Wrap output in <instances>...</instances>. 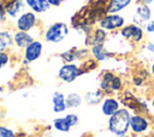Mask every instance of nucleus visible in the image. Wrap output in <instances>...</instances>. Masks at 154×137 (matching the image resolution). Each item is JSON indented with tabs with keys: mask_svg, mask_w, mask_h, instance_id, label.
Here are the masks:
<instances>
[{
	"mask_svg": "<svg viewBox=\"0 0 154 137\" xmlns=\"http://www.w3.org/2000/svg\"><path fill=\"white\" fill-rule=\"evenodd\" d=\"M132 112L126 107H120L114 114L107 118V131L114 137L126 136L130 127V118Z\"/></svg>",
	"mask_w": 154,
	"mask_h": 137,
	"instance_id": "1",
	"label": "nucleus"
},
{
	"mask_svg": "<svg viewBox=\"0 0 154 137\" xmlns=\"http://www.w3.org/2000/svg\"><path fill=\"white\" fill-rule=\"evenodd\" d=\"M70 34V26L64 22H54L51 23L43 31L42 38L46 43L59 44L64 42Z\"/></svg>",
	"mask_w": 154,
	"mask_h": 137,
	"instance_id": "2",
	"label": "nucleus"
},
{
	"mask_svg": "<svg viewBox=\"0 0 154 137\" xmlns=\"http://www.w3.org/2000/svg\"><path fill=\"white\" fill-rule=\"evenodd\" d=\"M126 23V17L123 13H105L97 19L96 26L112 34L119 31Z\"/></svg>",
	"mask_w": 154,
	"mask_h": 137,
	"instance_id": "3",
	"label": "nucleus"
},
{
	"mask_svg": "<svg viewBox=\"0 0 154 137\" xmlns=\"http://www.w3.org/2000/svg\"><path fill=\"white\" fill-rule=\"evenodd\" d=\"M150 127H152V119L149 115L141 113L131 114L130 127H129V132L131 133V137L147 135L150 131Z\"/></svg>",
	"mask_w": 154,
	"mask_h": 137,
	"instance_id": "4",
	"label": "nucleus"
},
{
	"mask_svg": "<svg viewBox=\"0 0 154 137\" xmlns=\"http://www.w3.org/2000/svg\"><path fill=\"white\" fill-rule=\"evenodd\" d=\"M82 75H84V72L78 62H63L57 72V77L66 84L73 83Z\"/></svg>",
	"mask_w": 154,
	"mask_h": 137,
	"instance_id": "5",
	"label": "nucleus"
},
{
	"mask_svg": "<svg viewBox=\"0 0 154 137\" xmlns=\"http://www.w3.org/2000/svg\"><path fill=\"white\" fill-rule=\"evenodd\" d=\"M38 24H40V19L37 17V14L30 10H26L25 12H23L13 22L14 30L25 31V32H31V31L36 30Z\"/></svg>",
	"mask_w": 154,
	"mask_h": 137,
	"instance_id": "6",
	"label": "nucleus"
},
{
	"mask_svg": "<svg viewBox=\"0 0 154 137\" xmlns=\"http://www.w3.org/2000/svg\"><path fill=\"white\" fill-rule=\"evenodd\" d=\"M119 35L129 41L130 43L132 44H138V43H142L144 41V37H146V31H144V28L141 26V25H137L132 22L130 23H126L119 31Z\"/></svg>",
	"mask_w": 154,
	"mask_h": 137,
	"instance_id": "7",
	"label": "nucleus"
},
{
	"mask_svg": "<svg viewBox=\"0 0 154 137\" xmlns=\"http://www.w3.org/2000/svg\"><path fill=\"white\" fill-rule=\"evenodd\" d=\"M45 50V42L43 40L35 38L30 44H28L23 50H22V64L23 65H29L31 62L37 61Z\"/></svg>",
	"mask_w": 154,
	"mask_h": 137,
	"instance_id": "8",
	"label": "nucleus"
},
{
	"mask_svg": "<svg viewBox=\"0 0 154 137\" xmlns=\"http://www.w3.org/2000/svg\"><path fill=\"white\" fill-rule=\"evenodd\" d=\"M153 14H154V12L150 6L141 4V2H136L135 8L131 14V22L137 25L144 26L147 24V22H149L154 17Z\"/></svg>",
	"mask_w": 154,
	"mask_h": 137,
	"instance_id": "9",
	"label": "nucleus"
},
{
	"mask_svg": "<svg viewBox=\"0 0 154 137\" xmlns=\"http://www.w3.org/2000/svg\"><path fill=\"white\" fill-rule=\"evenodd\" d=\"M5 5V10H6V14L8 20H11L12 23L23 13L25 12L26 5L24 2V0H5L4 1Z\"/></svg>",
	"mask_w": 154,
	"mask_h": 137,
	"instance_id": "10",
	"label": "nucleus"
},
{
	"mask_svg": "<svg viewBox=\"0 0 154 137\" xmlns=\"http://www.w3.org/2000/svg\"><path fill=\"white\" fill-rule=\"evenodd\" d=\"M108 32L105 31L103 29L99 28V26H94V29L91 30V32L84 37V46L85 47H91V46H96V44H105V42L108 38Z\"/></svg>",
	"mask_w": 154,
	"mask_h": 137,
	"instance_id": "11",
	"label": "nucleus"
},
{
	"mask_svg": "<svg viewBox=\"0 0 154 137\" xmlns=\"http://www.w3.org/2000/svg\"><path fill=\"white\" fill-rule=\"evenodd\" d=\"M120 107H123V106H122L119 99H118L117 96H114V95H108V96H106V97L102 100V102L100 103L101 113H102L105 117H107V118L111 117L112 114H114Z\"/></svg>",
	"mask_w": 154,
	"mask_h": 137,
	"instance_id": "12",
	"label": "nucleus"
},
{
	"mask_svg": "<svg viewBox=\"0 0 154 137\" xmlns=\"http://www.w3.org/2000/svg\"><path fill=\"white\" fill-rule=\"evenodd\" d=\"M12 37H13V46L18 50H23L28 44H30L35 40V36L32 35V32H25L19 30L12 31Z\"/></svg>",
	"mask_w": 154,
	"mask_h": 137,
	"instance_id": "13",
	"label": "nucleus"
},
{
	"mask_svg": "<svg viewBox=\"0 0 154 137\" xmlns=\"http://www.w3.org/2000/svg\"><path fill=\"white\" fill-rule=\"evenodd\" d=\"M51 101H52V111L55 114H61V113H65L67 111L66 94H64L63 91H60V90L53 91Z\"/></svg>",
	"mask_w": 154,
	"mask_h": 137,
	"instance_id": "14",
	"label": "nucleus"
},
{
	"mask_svg": "<svg viewBox=\"0 0 154 137\" xmlns=\"http://www.w3.org/2000/svg\"><path fill=\"white\" fill-rule=\"evenodd\" d=\"M89 49H90V56L93 59H95L99 64L109 61L112 59V54L106 49L105 44L91 46V47H89Z\"/></svg>",
	"mask_w": 154,
	"mask_h": 137,
	"instance_id": "15",
	"label": "nucleus"
},
{
	"mask_svg": "<svg viewBox=\"0 0 154 137\" xmlns=\"http://www.w3.org/2000/svg\"><path fill=\"white\" fill-rule=\"evenodd\" d=\"M135 0H107L105 13H122Z\"/></svg>",
	"mask_w": 154,
	"mask_h": 137,
	"instance_id": "16",
	"label": "nucleus"
},
{
	"mask_svg": "<svg viewBox=\"0 0 154 137\" xmlns=\"http://www.w3.org/2000/svg\"><path fill=\"white\" fill-rule=\"evenodd\" d=\"M106 97V94L103 91H101L99 88L93 89V90H88L83 94V100L84 103H87L88 106H96L100 105L102 102V100Z\"/></svg>",
	"mask_w": 154,
	"mask_h": 137,
	"instance_id": "17",
	"label": "nucleus"
},
{
	"mask_svg": "<svg viewBox=\"0 0 154 137\" xmlns=\"http://www.w3.org/2000/svg\"><path fill=\"white\" fill-rule=\"evenodd\" d=\"M114 75H116V73H114L113 71H111V70H105V71H102V73L100 75V79H99L97 88H99L101 91H103V93L106 94V96L112 95L109 87H111V82H112Z\"/></svg>",
	"mask_w": 154,
	"mask_h": 137,
	"instance_id": "18",
	"label": "nucleus"
},
{
	"mask_svg": "<svg viewBox=\"0 0 154 137\" xmlns=\"http://www.w3.org/2000/svg\"><path fill=\"white\" fill-rule=\"evenodd\" d=\"M26 8L35 12L36 14H42L49 11L51 5L47 0H24Z\"/></svg>",
	"mask_w": 154,
	"mask_h": 137,
	"instance_id": "19",
	"label": "nucleus"
},
{
	"mask_svg": "<svg viewBox=\"0 0 154 137\" xmlns=\"http://www.w3.org/2000/svg\"><path fill=\"white\" fill-rule=\"evenodd\" d=\"M13 49V37L10 29L0 30V52H11Z\"/></svg>",
	"mask_w": 154,
	"mask_h": 137,
	"instance_id": "20",
	"label": "nucleus"
},
{
	"mask_svg": "<svg viewBox=\"0 0 154 137\" xmlns=\"http://www.w3.org/2000/svg\"><path fill=\"white\" fill-rule=\"evenodd\" d=\"M84 100H83V95L77 93V91H71L69 94H66V106L67 109H76L79 108L83 105Z\"/></svg>",
	"mask_w": 154,
	"mask_h": 137,
	"instance_id": "21",
	"label": "nucleus"
},
{
	"mask_svg": "<svg viewBox=\"0 0 154 137\" xmlns=\"http://www.w3.org/2000/svg\"><path fill=\"white\" fill-rule=\"evenodd\" d=\"M52 127L58 131V132H61V133H67L71 131L72 126L70 125V123L67 121V119L63 115V117H57L53 119L52 121Z\"/></svg>",
	"mask_w": 154,
	"mask_h": 137,
	"instance_id": "22",
	"label": "nucleus"
},
{
	"mask_svg": "<svg viewBox=\"0 0 154 137\" xmlns=\"http://www.w3.org/2000/svg\"><path fill=\"white\" fill-rule=\"evenodd\" d=\"M124 85H125V82H124V78L123 76L116 73L112 82H111V94L112 95H116V94H120L123 90H124Z\"/></svg>",
	"mask_w": 154,
	"mask_h": 137,
	"instance_id": "23",
	"label": "nucleus"
},
{
	"mask_svg": "<svg viewBox=\"0 0 154 137\" xmlns=\"http://www.w3.org/2000/svg\"><path fill=\"white\" fill-rule=\"evenodd\" d=\"M77 48L78 47H71L59 54V58L63 60V62H77L78 56H77Z\"/></svg>",
	"mask_w": 154,
	"mask_h": 137,
	"instance_id": "24",
	"label": "nucleus"
},
{
	"mask_svg": "<svg viewBox=\"0 0 154 137\" xmlns=\"http://www.w3.org/2000/svg\"><path fill=\"white\" fill-rule=\"evenodd\" d=\"M97 66H99V62H97L95 59H93L91 56H90V58H88V59H85V60H84V61H82V64H81V67H82V70H83V72H84V73L96 70V68H97Z\"/></svg>",
	"mask_w": 154,
	"mask_h": 137,
	"instance_id": "25",
	"label": "nucleus"
},
{
	"mask_svg": "<svg viewBox=\"0 0 154 137\" xmlns=\"http://www.w3.org/2000/svg\"><path fill=\"white\" fill-rule=\"evenodd\" d=\"M0 137H18V133L7 125H0Z\"/></svg>",
	"mask_w": 154,
	"mask_h": 137,
	"instance_id": "26",
	"label": "nucleus"
},
{
	"mask_svg": "<svg viewBox=\"0 0 154 137\" xmlns=\"http://www.w3.org/2000/svg\"><path fill=\"white\" fill-rule=\"evenodd\" d=\"M11 52H0V70L11 65Z\"/></svg>",
	"mask_w": 154,
	"mask_h": 137,
	"instance_id": "27",
	"label": "nucleus"
},
{
	"mask_svg": "<svg viewBox=\"0 0 154 137\" xmlns=\"http://www.w3.org/2000/svg\"><path fill=\"white\" fill-rule=\"evenodd\" d=\"M64 117L67 119V121L70 123V125H71L72 127H75V126H77V125L79 124V117H78L76 113H73V112L66 113Z\"/></svg>",
	"mask_w": 154,
	"mask_h": 137,
	"instance_id": "28",
	"label": "nucleus"
},
{
	"mask_svg": "<svg viewBox=\"0 0 154 137\" xmlns=\"http://www.w3.org/2000/svg\"><path fill=\"white\" fill-rule=\"evenodd\" d=\"M146 81H147V79H146V78H143L140 73L134 75V76H132V78H131V83H132V85H134L135 88H142Z\"/></svg>",
	"mask_w": 154,
	"mask_h": 137,
	"instance_id": "29",
	"label": "nucleus"
},
{
	"mask_svg": "<svg viewBox=\"0 0 154 137\" xmlns=\"http://www.w3.org/2000/svg\"><path fill=\"white\" fill-rule=\"evenodd\" d=\"M143 28H144L146 35H154V17L149 22H147V24Z\"/></svg>",
	"mask_w": 154,
	"mask_h": 137,
	"instance_id": "30",
	"label": "nucleus"
},
{
	"mask_svg": "<svg viewBox=\"0 0 154 137\" xmlns=\"http://www.w3.org/2000/svg\"><path fill=\"white\" fill-rule=\"evenodd\" d=\"M7 20H8V18H7V14H6L5 5L1 1L0 2V23H7Z\"/></svg>",
	"mask_w": 154,
	"mask_h": 137,
	"instance_id": "31",
	"label": "nucleus"
},
{
	"mask_svg": "<svg viewBox=\"0 0 154 137\" xmlns=\"http://www.w3.org/2000/svg\"><path fill=\"white\" fill-rule=\"evenodd\" d=\"M143 49L148 53V54H154V41H147L143 44Z\"/></svg>",
	"mask_w": 154,
	"mask_h": 137,
	"instance_id": "32",
	"label": "nucleus"
},
{
	"mask_svg": "<svg viewBox=\"0 0 154 137\" xmlns=\"http://www.w3.org/2000/svg\"><path fill=\"white\" fill-rule=\"evenodd\" d=\"M47 1L51 5V7H59L64 2V0H47Z\"/></svg>",
	"mask_w": 154,
	"mask_h": 137,
	"instance_id": "33",
	"label": "nucleus"
},
{
	"mask_svg": "<svg viewBox=\"0 0 154 137\" xmlns=\"http://www.w3.org/2000/svg\"><path fill=\"white\" fill-rule=\"evenodd\" d=\"M136 2H141V4H144V5H148V6H150L153 2H154V0H135Z\"/></svg>",
	"mask_w": 154,
	"mask_h": 137,
	"instance_id": "34",
	"label": "nucleus"
},
{
	"mask_svg": "<svg viewBox=\"0 0 154 137\" xmlns=\"http://www.w3.org/2000/svg\"><path fill=\"white\" fill-rule=\"evenodd\" d=\"M149 72H150V76L154 78V59L149 64Z\"/></svg>",
	"mask_w": 154,
	"mask_h": 137,
	"instance_id": "35",
	"label": "nucleus"
},
{
	"mask_svg": "<svg viewBox=\"0 0 154 137\" xmlns=\"http://www.w3.org/2000/svg\"><path fill=\"white\" fill-rule=\"evenodd\" d=\"M149 107H150V111H153L154 112V95L150 97V100H149Z\"/></svg>",
	"mask_w": 154,
	"mask_h": 137,
	"instance_id": "36",
	"label": "nucleus"
},
{
	"mask_svg": "<svg viewBox=\"0 0 154 137\" xmlns=\"http://www.w3.org/2000/svg\"><path fill=\"white\" fill-rule=\"evenodd\" d=\"M82 137H94V136H93L91 133H84V135H83Z\"/></svg>",
	"mask_w": 154,
	"mask_h": 137,
	"instance_id": "37",
	"label": "nucleus"
},
{
	"mask_svg": "<svg viewBox=\"0 0 154 137\" xmlns=\"http://www.w3.org/2000/svg\"><path fill=\"white\" fill-rule=\"evenodd\" d=\"M4 91H5V88H4L2 85H0V94H2Z\"/></svg>",
	"mask_w": 154,
	"mask_h": 137,
	"instance_id": "38",
	"label": "nucleus"
},
{
	"mask_svg": "<svg viewBox=\"0 0 154 137\" xmlns=\"http://www.w3.org/2000/svg\"><path fill=\"white\" fill-rule=\"evenodd\" d=\"M43 137H53L52 135H46V136H43Z\"/></svg>",
	"mask_w": 154,
	"mask_h": 137,
	"instance_id": "39",
	"label": "nucleus"
},
{
	"mask_svg": "<svg viewBox=\"0 0 154 137\" xmlns=\"http://www.w3.org/2000/svg\"><path fill=\"white\" fill-rule=\"evenodd\" d=\"M122 137H131V136H128V135H126V136H122Z\"/></svg>",
	"mask_w": 154,
	"mask_h": 137,
	"instance_id": "40",
	"label": "nucleus"
}]
</instances>
